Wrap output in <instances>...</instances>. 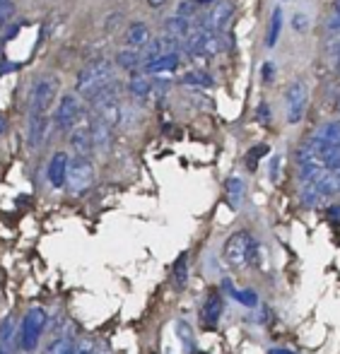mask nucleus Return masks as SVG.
I'll use <instances>...</instances> for the list:
<instances>
[{"label":"nucleus","mask_w":340,"mask_h":354,"mask_svg":"<svg viewBox=\"0 0 340 354\" xmlns=\"http://www.w3.org/2000/svg\"><path fill=\"white\" fill-rule=\"evenodd\" d=\"M75 352H78V347H75L68 337H58V340H53L51 345L46 347L44 354H75Z\"/></svg>","instance_id":"cd10ccee"},{"label":"nucleus","mask_w":340,"mask_h":354,"mask_svg":"<svg viewBox=\"0 0 340 354\" xmlns=\"http://www.w3.org/2000/svg\"><path fill=\"white\" fill-rule=\"evenodd\" d=\"M82 111H84V106L78 94H66V97L58 102V109H56V113H53V123H56L58 131H73L80 123V118H82Z\"/></svg>","instance_id":"423d86ee"},{"label":"nucleus","mask_w":340,"mask_h":354,"mask_svg":"<svg viewBox=\"0 0 340 354\" xmlns=\"http://www.w3.org/2000/svg\"><path fill=\"white\" fill-rule=\"evenodd\" d=\"M261 77H263V82H273V63H263Z\"/></svg>","instance_id":"c9c22d12"},{"label":"nucleus","mask_w":340,"mask_h":354,"mask_svg":"<svg viewBox=\"0 0 340 354\" xmlns=\"http://www.w3.org/2000/svg\"><path fill=\"white\" fill-rule=\"evenodd\" d=\"M179 68V53H172V56H162L157 58V61L147 63V66H143V73L147 75H164V73H172Z\"/></svg>","instance_id":"dca6fc26"},{"label":"nucleus","mask_w":340,"mask_h":354,"mask_svg":"<svg viewBox=\"0 0 340 354\" xmlns=\"http://www.w3.org/2000/svg\"><path fill=\"white\" fill-rule=\"evenodd\" d=\"M94 181V164L89 157H75L70 159V167H68V191L75 193V196H80V193H84L89 186H92Z\"/></svg>","instance_id":"39448f33"},{"label":"nucleus","mask_w":340,"mask_h":354,"mask_svg":"<svg viewBox=\"0 0 340 354\" xmlns=\"http://www.w3.org/2000/svg\"><path fill=\"white\" fill-rule=\"evenodd\" d=\"M70 147H73L75 157H89L94 149V136L89 126H78L70 133Z\"/></svg>","instance_id":"f8f14e48"},{"label":"nucleus","mask_w":340,"mask_h":354,"mask_svg":"<svg viewBox=\"0 0 340 354\" xmlns=\"http://www.w3.org/2000/svg\"><path fill=\"white\" fill-rule=\"evenodd\" d=\"M68 167H70V159L66 152H56L48 162V169H46V176H48V183L53 188H63L68 181Z\"/></svg>","instance_id":"9b49d317"},{"label":"nucleus","mask_w":340,"mask_h":354,"mask_svg":"<svg viewBox=\"0 0 340 354\" xmlns=\"http://www.w3.org/2000/svg\"><path fill=\"white\" fill-rule=\"evenodd\" d=\"M222 294L217 292V289H210L208 297H205L203 306H201V323L203 328H208V330H213V328H217L220 318H222Z\"/></svg>","instance_id":"9d476101"},{"label":"nucleus","mask_w":340,"mask_h":354,"mask_svg":"<svg viewBox=\"0 0 340 354\" xmlns=\"http://www.w3.org/2000/svg\"><path fill=\"white\" fill-rule=\"evenodd\" d=\"M280 29H283V12H280V8H275L273 17H271V29H268V37H266L268 46H275V44H278Z\"/></svg>","instance_id":"a878e982"},{"label":"nucleus","mask_w":340,"mask_h":354,"mask_svg":"<svg viewBox=\"0 0 340 354\" xmlns=\"http://www.w3.org/2000/svg\"><path fill=\"white\" fill-rule=\"evenodd\" d=\"M0 354H5V352H0Z\"/></svg>","instance_id":"49530a36"},{"label":"nucleus","mask_w":340,"mask_h":354,"mask_svg":"<svg viewBox=\"0 0 340 354\" xmlns=\"http://www.w3.org/2000/svg\"><path fill=\"white\" fill-rule=\"evenodd\" d=\"M232 12H234V5L229 3V0H220L208 12V17L201 19V29H205V32H210V34L222 32V29L227 27L229 17H232Z\"/></svg>","instance_id":"1a4fd4ad"},{"label":"nucleus","mask_w":340,"mask_h":354,"mask_svg":"<svg viewBox=\"0 0 340 354\" xmlns=\"http://www.w3.org/2000/svg\"><path fill=\"white\" fill-rule=\"evenodd\" d=\"M44 328H46V311L44 308H32V311L24 313L22 328H19V347L24 352L37 350Z\"/></svg>","instance_id":"20e7f679"},{"label":"nucleus","mask_w":340,"mask_h":354,"mask_svg":"<svg viewBox=\"0 0 340 354\" xmlns=\"http://www.w3.org/2000/svg\"><path fill=\"white\" fill-rule=\"evenodd\" d=\"M3 3H8V0H0V5H3Z\"/></svg>","instance_id":"c03bdc74"},{"label":"nucleus","mask_w":340,"mask_h":354,"mask_svg":"<svg viewBox=\"0 0 340 354\" xmlns=\"http://www.w3.org/2000/svg\"><path fill=\"white\" fill-rule=\"evenodd\" d=\"M116 61H118V66L128 73H136L143 68V56H140V51H136V48H126V51H121Z\"/></svg>","instance_id":"4be33fe9"},{"label":"nucleus","mask_w":340,"mask_h":354,"mask_svg":"<svg viewBox=\"0 0 340 354\" xmlns=\"http://www.w3.org/2000/svg\"><path fill=\"white\" fill-rule=\"evenodd\" d=\"M196 15H198V3H196V0H184V3L177 8V17L188 19V22H191Z\"/></svg>","instance_id":"c85d7f7f"},{"label":"nucleus","mask_w":340,"mask_h":354,"mask_svg":"<svg viewBox=\"0 0 340 354\" xmlns=\"http://www.w3.org/2000/svg\"><path fill=\"white\" fill-rule=\"evenodd\" d=\"M328 217L338 222V219H340V205H331V207H328Z\"/></svg>","instance_id":"4c0bfd02"},{"label":"nucleus","mask_w":340,"mask_h":354,"mask_svg":"<svg viewBox=\"0 0 340 354\" xmlns=\"http://www.w3.org/2000/svg\"><path fill=\"white\" fill-rule=\"evenodd\" d=\"M307 84L304 82H292L285 92V116H287V123H299L304 118V111H307Z\"/></svg>","instance_id":"0eeeda50"},{"label":"nucleus","mask_w":340,"mask_h":354,"mask_svg":"<svg viewBox=\"0 0 340 354\" xmlns=\"http://www.w3.org/2000/svg\"><path fill=\"white\" fill-rule=\"evenodd\" d=\"M46 118H29V133H27V142L32 149H37L42 145L44 136H46Z\"/></svg>","instance_id":"412c9836"},{"label":"nucleus","mask_w":340,"mask_h":354,"mask_svg":"<svg viewBox=\"0 0 340 354\" xmlns=\"http://www.w3.org/2000/svg\"><path fill=\"white\" fill-rule=\"evenodd\" d=\"M198 5H210V3H215V0H196Z\"/></svg>","instance_id":"37998d69"},{"label":"nucleus","mask_w":340,"mask_h":354,"mask_svg":"<svg viewBox=\"0 0 340 354\" xmlns=\"http://www.w3.org/2000/svg\"><path fill=\"white\" fill-rule=\"evenodd\" d=\"M338 111H340V102H338Z\"/></svg>","instance_id":"a18cd8bd"},{"label":"nucleus","mask_w":340,"mask_h":354,"mask_svg":"<svg viewBox=\"0 0 340 354\" xmlns=\"http://www.w3.org/2000/svg\"><path fill=\"white\" fill-rule=\"evenodd\" d=\"M150 41H152V37H150V27L145 22H133L126 29V34H123V44L128 48H136V51L138 48H145Z\"/></svg>","instance_id":"ddd939ff"},{"label":"nucleus","mask_w":340,"mask_h":354,"mask_svg":"<svg viewBox=\"0 0 340 354\" xmlns=\"http://www.w3.org/2000/svg\"><path fill=\"white\" fill-rule=\"evenodd\" d=\"M5 131H8V121H5V116L0 113V136H3Z\"/></svg>","instance_id":"a19ab883"},{"label":"nucleus","mask_w":340,"mask_h":354,"mask_svg":"<svg viewBox=\"0 0 340 354\" xmlns=\"http://www.w3.org/2000/svg\"><path fill=\"white\" fill-rule=\"evenodd\" d=\"M118 94H121V84L114 80L111 84H107V87L102 89V92H97L92 99H89V106L92 109H99L104 106V104H111V102H118Z\"/></svg>","instance_id":"a211bd4d"},{"label":"nucleus","mask_w":340,"mask_h":354,"mask_svg":"<svg viewBox=\"0 0 340 354\" xmlns=\"http://www.w3.org/2000/svg\"><path fill=\"white\" fill-rule=\"evenodd\" d=\"M179 48H181V41L174 39V37H167V34H164V37L152 39V41L140 51V56H143V66H147V63L157 61V58H162V56H172V53L179 51Z\"/></svg>","instance_id":"6e6552de"},{"label":"nucleus","mask_w":340,"mask_h":354,"mask_svg":"<svg viewBox=\"0 0 340 354\" xmlns=\"http://www.w3.org/2000/svg\"><path fill=\"white\" fill-rule=\"evenodd\" d=\"M164 32H167V37L174 39H188L191 37V22L172 15L169 19H164Z\"/></svg>","instance_id":"f3484780"},{"label":"nucleus","mask_w":340,"mask_h":354,"mask_svg":"<svg viewBox=\"0 0 340 354\" xmlns=\"http://www.w3.org/2000/svg\"><path fill=\"white\" fill-rule=\"evenodd\" d=\"M268 152H271V147H268V145H256V147H253V149H249L247 159H244V162H247V169H249V171H256L258 159L266 157Z\"/></svg>","instance_id":"bb28decb"},{"label":"nucleus","mask_w":340,"mask_h":354,"mask_svg":"<svg viewBox=\"0 0 340 354\" xmlns=\"http://www.w3.org/2000/svg\"><path fill=\"white\" fill-rule=\"evenodd\" d=\"M172 284L177 289H184L188 284V253H181V256L174 261V266H172Z\"/></svg>","instance_id":"6ab92c4d"},{"label":"nucleus","mask_w":340,"mask_h":354,"mask_svg":"<svg viewBox=\"0 0 340 354\" xmlns=\"http://www.w3.org/2000/svg\"><path fill=\"white\" fill-rule=\"evenodd\" d=\"M10 71H17V63H5V66H0V75H8Z\"/></svg>","instance_id":"58836bf2"},{"label":"nucleus","mask_w":340,"mask_h":354,"mask_svg":"<svg viewBox=\"0 0 340 354\" xmlns=\"http://www.w3.org/2000/svg\"><path fill=\"white\" fill-rule=\"evenodd\" d=\"M12 326H15L12 316H8L3 323H0V340H3V342H10V340H12V335H15V333H12Z\"/></svg>","instance_id":"7c9ffc66"},{"label":"nucleus","mask_w":340,"mask_h":354,"mask_svg":"<svg viewBox=\"0 0 340 354\" xmlns=\"http://www.w3.org/2000/svg\"><path fill=\"white\" fill-rule=\"evenodd\" d=\"M280 178V157H273L271 162V181H278Z\"/></svg>","instance_id":"e433bc0d"},{"label":"nucleus","mask_w":340,"mask_h":354,"mask_svg":"<svg viewBox=\"0 0 340 354\" xmlns=\"http://www.w3.org/2000/svg\"><path fill=\"white\" fill-rule=\"evenodd\" d=\"M222 287L229 292V297L237 299V301H239V304H244L247 308H256V306H258V294L253 292V289H234V287H232V282H229V280H224V282H222Z\"/></svg>","instance_id":"aec40b11"},{"label":"nucleus","mask_w":340,"mask_h":354,"mask_svg":"<svg viewBox=\"0 0 340 354\" xmlns=\"http://www.w3.org/2000/svg\"><path fill=\"white\" fill-rule=\"evenodd\" d=\"M224 196H227L229 207H232V210H239L244 196H247V183H244V178L229 176L227 183H224Z\"/></svg>","instance_id":"4468645a"},{"label":"nucleus","mask_w":340,"mask_h":354,"mask_svg":"<svg viewBox=\"0 0 340 354\" xmlns=\"http://www.w3.org/2000/svg\"><path fill=\"white\" fill-rule=\"evenodd\" d=\"M12 15H15V5L12 3H3V5H0V32H3L5 24L12 19Z\"/></svg>","instance_id":"2f4dec72"},{"label":"nucleus","mask_w":340,"mask_h":354,"mask_svg":"<svg viewBox=\"0 0 340 354\" xmlns=\"http://www.w3.org/2000/svg\"><path fill=\"white\" fill-rule=\"evenodd\" d=\"M177 335L184 345V352L186 354H198V347H196V337H193V330L186 321H179L177 323Z\"/></svg>","instance_id":"5701e85b"},{"label":"nucleus","mask_w":340,"mask_h":354,"mask_svg":"<svg viewBox=\"0 0 340 354\" xmlns=\"http://www.w3.org/2000/svg\"><path fill=\"white\" fill-rule=\"evenodd\" d=\"M58 92V80L56 77H42L34 84L32 94H29V118H46V111L51 109L53 99Z\"/></svg>","instance_id":"7ed1b4c3"},{"label":"nucleus","mask_w":340,"mask_h":354,"mask_svg":"<svg viewBox=\"0 0 340 354\" xmlns=\"http://www.w3.org/2000/svg\"><path fill=\"white\" fill-rule=\"evenodd\" d=\"M217 53H220L217 34H208V39H205V44H203V56L205 58H213V56H217Z\"/></svg>","instance_id":"c756f323"},{"label":"nucleus","mask_w":340,"mask_h":354,"mask_svg":"<svg viewBox=\"0 0 340 354\" xmlns=\"http://www.w3.org/2000/svg\"><path fill=\"white\" fill-rule=\"evenodd\" d=\"M128 89H131V94L136 99H145L150 92H152V84H150V77L147 75H133L131 77V84H128Z\"/></svg>","instance_id":"b1692460"},{"label":"nucleus","mask_w":340,"mask_h":354,"mask_svg":"<svg viewBox=\"0 0 340 354\" xmlns=\"http://www.w3.org/2000/svg\"><path fill=\"white\" fill-rule=\"evenodd\" d=\"M164 3H167V0H147L150 8H162Z\"/></svg>","instance_id":"ea45409f"},{"label":"nucleus","mask_w":340,"mask_h":354,"mask_svg":"<svg viewBox=\"0 0 340 354\" xmlns=\"http://www.w3.org/2000/svg\"><path fill=\"white\" fill-rule=\"evenodd\" d=\"M292 27L297 29V32H304V29L309 27L307 15H304V12H297V15H294V17H292Z\"/></svg>","instance_id":"72a5a7b5"},{"label":"nucleus","mask_w":340,"mask_h":354,"mask_svg":"<svg viewBox=\"0 0 340 354\" xmlns=\"http://www.w3.org/2000/svg\"><path fill=\"white\" fill-rule=\"evenodd\" d=\"M258 121H271V106H268V104H261V106H258Z\"/></svg>","instance_id":"f704fd0d"},{"label":"nucleus","mask_w":340,"mask_h":354,"mask_svg":"<svg viewBox=\"0 0 340 354\" xmlns=\"http://www.w3.org/2000/svg\"><path fill=\"white\" fill-rule=\"evenodd\" d=\"M111 82H114V63L109 58H94L84 68H80L78 80H75V94L89 102L94 94L102 92Z\"/></svg>","instance_id":"f257e3e1"},{"label":"nucleus","mask_w":340,"mask_h":354,"mask_svg":"<svg viewBox=\"0 0 340 354\" xmlns=\"http://www.w3.org/2000/svg\"><path fill=\"white\" fill-rule=\"evenodd\" d=\"M92 118L109 128H116L118 123H121V102H111V104H104V106L94 109Z\"/></svg>","instance_id":"2eb2a0df"},{"label":"nucleus","mask_w":340,"mask_h":354,"mask_svg":"<svg viewBox=\"0 0 340 354\" xmlns=\"http://www.w3.org/2000/svg\"><path fill=\"white\" fill-rule=\"evenodd\" d=\"M268 354H294V352H289V350H283V347H275V350H271Z\"/></svg>","instance_id":"79ce46f5"},{"label":"nucleus","mask_w":340,"mask_h":354,"mask_svg":"<svg viewBox=\"0 0 340 354\" xmlns=\"http://www.w3.org/2000/svg\"><path fill=\"white\" fill-rule=\"evenodd\" d=\"M184 84H191V87H210L213 84V77H210L205 71H191L181 77Z\"/></svg>","instance_id":"393cba45"},{"label":"nucleus","mask_w":340,"mask_h":354,"mask_svg":"<svg viewBox=\"0 0 340 354\" xmlns=\"http://www.w3.org/2000/svg\"><path fill=\"white\" fill-rule=\"evenodd\" d=\"M75 354H99V347H97V342H92V340H82L78 345V352Z\"/></svg>","instance_id":"473e14b6"},{"label":"nucleus","mask_w":340,"mask_h":354,"mask_svg":"<svg viewBox=\"0 0 340 354\" xmlns=\"http://www.w3.org/2000/svg\"><path fill=\"white\" fill-rule=\"evenodd\" d=\"M222 258L227 266L244 268L258 261V241L249 232H237L227 239L222 248Z\"/></svg>","instance_id":"f03ea898"}]
</instances>
